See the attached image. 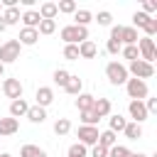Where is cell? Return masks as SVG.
Here are the masks:
<instances>
[{
	"label": "cell",
	"instance_id": "obj_1",
	"mask_svg": "<svg viewBox=\"0 0 157 157\" xmlns=\"http://www.w3.org/2000/svg\"><path fill=\"white\" fill-rule=\"evenodd\" d=\"M59 37L64 39V44H81L88 39V27H78V25H66L61 27Z\"/></svg>",
	"mask_w": 157,
	"mask_h": 157
},
{
	"label": "cell",
	"instance_id": "obj_2",
	"mask_svg": "<svg viewBox=\"0 0 157 157\" xmlns=\"http://www.w3.org/2000/svg\"><path fill=\"white\" fill-rule=\"evenodd\" d=\"M125 69H128V76L140 78V81H145V78H152V76H155V66H152V64H147V61H142V59L130 61Z\"/></svg>",
	"mask_w": 157,
	"mask_h": 157
},
{
	"label": "cell",
	"instance_id": "obj_3",
	"mask_svg": "<svg viewBox=\"0 0 157 157\" xmlns=\"http://www.w3.org/2000/svg\"><path fill=\"white\" fill-rule=\"evenodd\" d=\"M105 76H108V81H110L113 86H123V83L130 78L125 64H120V61H110V64L105 66Z\"/></svg>",
	"mask_w": 157,
	"mask_h": 157
},
{
	"label": "cell",
	"instance_id": "obj_4",
	"mask_svg": "<svg viewBox=\"0 0 157 157\" xmlns=\"http://www.w3.org/2000/svg\"><path fill=\"white\" fill-rule=\"evenodd\" d=\"M20 49H22V44H20L17 39L2 42V44H0V64H12V61H17V59H20Z\"/></svg>",
	"mask_w": 157,
	"mask_h": 157
},
{
	"label": "cell",
	"instance_id": "obj_5",
	"mask_svg": "<svg viewBox=\"0 0 157 157\" xmlns=\"http://www.w3.org/2000/svg\"><path fill=\"white\" fill-rule=\"evenodd\" d=\"M135 47H137V54H140L142 61L152 64V61L157 59V47H155V39H152V37H140Z\"/></svg>",
	"mask_w": 157,
	"mask_h": 157
},
{
	"label": "cell",
	"instance_id": "obj_6",
	"mask_svg": "<svg viewBox=\"0 0 157 157\" xmlns=\"http://www.w3.org/2000/svg\"><path fill=\"white\" fill-rule=\"evenodd\" d=\"M125 91H128L130 101H145V98L150 96L147 83L140 81V78H128V81H125Z\"/></svg>",
	"mask_w": 157,
	"mask_h": 157
},
{
	"label": "cell",
	"instance_id": "obj_7",
	"mask_svg": "<svg viewBox=\"0 0 157 157\" xmlns=\"http://www.w3.org/2000/svg\"><path fill=\"white\" fill-rule=\"evenodd\" d=\"M0 91L5 93V98H12V101L22 98V83H20V78H5L2 86H0Z\"/></svg>",
	"mask_w": 157,
	"mask_h": 157
},
{
	"label": "cell",
	"instance_id": "obj_8",
	"mask_svg": "<svg viewBox=\"0 0 157 157\" xmlns=\"http://www.w3.org/2000/svg\"><path fill=\"white\" fill-rule=\"evenodd\" d=\"M128 113H130L132 123H137V125H142L147 120V110H145V103L142 101H130L128 103Z\"/></svg>",
	"mask_w": 157,
	"mask_h": 157
},
{
	"label": "cell",
	"instance_id": "obj_9",
	"mask_svg": "<svg viewBox=\"0 0 157 157\" xmlns=\"http://www.w3.org/2000/svg\"><path fill=\"white\" fill-rule=\"evenodd\" d=\"M78 142L86 145V147H88V145L93 147V145L98 142V128H93V125H81V128H78Z\"/></svg>",
	"mask_w": 157,
	"mask_h": 157
},
{
	"label": "cell",
	"instance_id": "obj_10",
	"mask_svg": "<svg viewBox=\"0 0 157 157\" xmlns=\"http://www.w3.org/2000/svg\"><path fill=\"white\" fill-rule=\"evenodd\" d=\"M17 42H20L22 47H34V44L39 42V32H37V29H29V27H22Z\"/></svg>",
	"mask_w": 157,
	"mask_h": 157
},
{
	"label": "cell",
	"instance_id": "obj_11",
	"mask_svg": "<svg viewBox=\"0 0 157 157\" xmlns=\"http://www.w3.org/2000/svg\"><path fill=\"white\" fill-rule=\"evenodd\" d=\"M34 98H37V105H39V108H47V105L54 103V91H52L49 86H39L37 93H34Z\"/></svg>",
	"mask_w": 157,
	"mask_h": 157
},
{
	"label": "cell",
	"instance_id": "obj_12",
	"mask_svg": "<svg viewBox=\"0 0 157 157\" xmlns=\"http://www.w3.org/2000/svg\"><path fill=\"white\" fill-rule=\"evenodd\" d=\"M17 130H20V120H15V118H0V137L15 135Z\"/></svg>",
	"mask_w": 157,
	"mask_h": 157
},
{
	"label": "cell",
	"instance_id": "obj_13",
	"mask_svg": "<svg viewBox=\"0 0 157 157\" xmlns=\"http://www.w3.org/2000/svg\"><path fill=\"white\" fill-rule=\"evenodd\" d=\"M20 20H22V25H25V27H29V29H37V27H39V22H42V17H39V12H37V10H25V12L20 15Z\"/></svg>",
	"mask_w": 157,
	"mask_h": 157
},
{
	"label": "cell",
	"instance_id": "obj_14",
	"mask_svg": "<svg viewBox=\"0 0 157 157\" xmlns=\"http://www.w3.org/2000/svg\"><path fill=\"white\" fill-rule=\"evenodd\" d=\"M27 110H29V103L25 101V98H17V101H12L10 103V118H22V115H27Z\"/></svg>",
	"mask_w": 157,
	"mask_h": 157
},
{
	"label": "cell",
	"instance_id": "obj_15",
	"mask_svg": "<svg viewBox=\"0 0 157 157\" xmlns=\"http://www.w3.org/2000/svg\"><path fill=\"white\" fill-rule=\"evenodd\" d=\"M91 110H93L98 118H108V115H110V110H113V105H110V101H108V98H96Z\"/></svg>",
	"mask_w": 157,
	"mask_h": 157
},
{
	"label": "cell",
	"instance_id": "obj_16",
	"mask_svg": "<svg viewBox=\"0 0 157 157\" xmlns=\"http://www.w3.org/2000/svg\"><path fill=\"white\" fill-rule=\"evenodd\" d=\"M137 29L135 27H123L120 29V44L123 47H132V44H137Z\"/></svg>",
	"mask_w": 157,
	"mask_h": 157
},
{
	"label": "cell",
	"instance_id": "obj_17",
	"mask_svg": "<svg viewBox=\"0 0 157 157\" xmlns=\"http://www.w3.org/2000/svg\"><path fill=\"white\" fill-rule=\"evenodd\" d=\"M96 54H98V47H96V42L86 39V42H81V44H78V59H93Z\"/></svg>",
	"mask_w": 157,
	"mask_h": 157
},
{
	"label": "cell",
	"instance_id": "obj_18",
	"mask_svg": "<svg viewBox=\"0 0 157 157\" xmlns=\"http://www.w3.org/2000/svg\"><path fill=\"white\" fill-rule=\"evenodd\" d=\"M64 91L69 93V96H78V93H83V81L78 78V76H69V81H66V86H64Z\"/></svg>",
	"mask_w": 157,
	"mask_h": 157
},
{
	"label": "cell",
	"instance_id": "obj_19",
	"mask_svg": "<svg viewBox=\"0 0 157 157\" xmlns=\"http://www.w3.org/2000/svg\"><path fill=\"white\" fill-rule=\"evenodd\" d=\"M29 123H44L47 120V108H39V105H29V110H27V115H25Z\"/></svg>",
	"mask_w": 157,
	"mask_h": 157
},
{
	"label": "cell",
	"instance_id": "obj_20",
	"mask_svg": "<svg viewBox=\"0 0 157 157\" xmlns=\"http://www.w3.org/2000/svg\"><path fill=\"white\" fill-rule=\"evenodd\" d=\"M125 125H128V120H125L120 113H115V115H110V118H108V130H110V132H115V135H118V132H123V130H125Z\"/></svg>",
	"mask_w": 157,
	"mask_h": 157
},
{
	"label": "cell",
	"instance_id": "obj_21",
	"mask_svg": "<svg viewBox=\"0 0 157 157\" xmlns=\"http://www.w3.org/2000/svg\"><path fill=\"white\" fill-rule=\"evenodd\" d=\"M96 145H101V147L110 150L113 145H118V135H115V132H110V130H103V132H98V142H96Z\"/></svg>",
	"mask_w": 157,
	"mask_h": 157
},
{
	"label": "cell",
	"instance_id": "obj_22",
	"mask_svg": "<svg viewBox=\"0 0 157 157\" xmlns=\"http://www.w3.org/2000/svg\"><path fill=\"white\" fill-rule=\"evenodd\" d=\"M37 12H39V17H42V20H54V17L59 15V10H56V2H42Z\"/></svg>",
	"mask_w": 157,
	"mask_h": 157
},
{
	"label": "cell",
	"instance_id": "obj_23",
	"mask_svg": "<svg viewBox=\"0 0 157 157\" xmlns=\"http://www.w3.org/2000/svg\"><path fill=\"white\" fill-rule=\"evenodd\" d=\"M0 17H2L5 27H10V25H17V22H20V7H5Z\"/></svg>",
	"mask_w": 157,
	"mask_h": 157
},
{
	"label": "cell",
	"instance_id": "obj_24",
	"mask_svg": "<svg viewBox=\"0 0 157 157\" xmlns=\"http://www.w3.org/2000/svg\"><path fill=\"white\" fill-rule=\"evenodd\" d=\"M93 101H96V96H91V93H78V96H76V108H78V113L91 110V108H93Z\"/></svg>",
	"mask_w": 157,
	"mask_h": 157
},
{
	"label": "cell",
	"instance_id": "obj_25",
	"mask_svg": "<svg viewBox=\"0 0 157 157\" xmlns=\"http://www.w3.org/2000/svg\"><path fill=\"white\" fill-rule=\"evenodd\" d=\"M88 22H93V12H91V10H76V12H74V25L88 27Z\"/></svg>",
	"mask_w": 157,
	"mask_h": 157
},
{
	"label": "cell",
	"instance_id": "obj_26",
	"mask_svg": "<svg viewBox=\"0 0 157 157\" xmlns=\"http://www.w3.org/2000/svg\"><path fill=\"white\" fill-rule=\"evenodd\" d=\"M20 157H47V152L42 147H37V145H22Z\"/></svg>",
	"mask_w": 157,
	"mask_h": 157
},
{
	"label": "cell",
	"instance_id": "obj_27",
	"mask_svg": "<svg viewBox=\"0 0 157 157\" xmlns=\"http://www.w3.org/2000/svg\"><path fill=\"white\" fill-rule=\"evenodd\" d=\"M123 135H125L128 140H137V137H142V125H137V123H128L125 130H123Z\"/></svg>",
	"mask_w": 157,
	"mask_h": 157
},
{
	"label": "cell",
	"instance_id": "obj_28",
	"mask_svg": "<svg viewBox=\"0 0 157 157\" xmlns=\"http://www.w3.org/2000/svg\"><path fill=\"white\" fill-rule=\"evenodd\" d=\"M56 10L64 12V15H74V12L78 10V5H76L74 0H59V2H56Z\"/></svg>",
	"mask_w": 157,
	"mask_h": 157
},
{
	"label": "cell",
	"instance_id": "obj_29",
	"mask_svg": "<svg viewBox=\"0 0 157 157\" xmlns=\"http://www.w3.org/2000/svg\"><path fill=\"white\" fill-rule=\"evenodd\" d=\"M37 32L44 34V37H47V34H54V32H56V20H42L39 27H37Z\"/></svg>",
	"mask_w": 157,
	"mask_h": 157
},
{
	"label": "cell",
	"instance_id": "obj_30",
	"mask_svg": "<svg viewBox=\"0 0 157 157\" xmlns=\"http://www.w3.org/2000/svg\"><path fill=\"white\" fill-rule=\"evenodd\" d=\"M54 132L61 137V135H69L71 132V123H69V118H59L56 123H54Z\"/></svg>",
	"mask_w": 157,
	"mask_h": 157
},
{
	"label": "cell",
	"instance_id": "obj_31",
	"mask_svg": "<svg viewBox=\"0 0 157 157\" xmlns=\"http://www.w3.org/2000/svg\"><path fill=\"white\" fill-rule=\"evenodd\" d=\"M150 20H152V15H145V12H135V15H132V27H135V29H137V27H140V29H145Z\"/></svg>",
	"mask_w": 157,
	"mask_h": 157
},
{
	"label": "cell",
	"instance_id": "obj_32",
	"mask_svg": "<svg viewBox=\"0 0 157 157\" xmlns=\"http://www.w3.org/2000/svg\"><path fill=\"white\" fill-rule=\"evenodd\" d=\"M64 59L66 61H76L78 59V44H64Z\"/></svg>",
	"mask_w": 157,
	"mask_h": 157
},
{
	"label": "cell",
	"instance_id": "obj_33",
	"mask_svg": "<svg viewBox=\"0 0 157 157\" xmlns=\"http://www.w3.org/2000/svg\"><path fill=\"white\" fill-rule=\"evenodd\" d=\"M69 76H71V74H69L66 69H56L52 78H54V83H56V86H61V88H64V86H66V81H69Z\"/></svg>",
	"mask_w": 157,
	"mask_h": 157
},
{
	"label": "cell",
	"instance_id": "obj_34",
	"mask_svg": "<svg viewBox=\"0 0 157 157\" xmlns=\"http://www.w3.org/2000/svg\"><path fill=\"white\" fill-rule=\"evenodd\" d=\"M78 115H81V123H83V125H93V128H96L98 120H101L93 110H83V113H78Z\"/></svg>",
	"mask_w": 157,
	"mask_h": 157
},
{
	"label": "cell",
	"instance_id": "obj_35",
	"mask_svg": "<svg viewBox=\"0 0 157 157\" xmlns=\"http://www.w3.org/2000/svg\"><path fill=\"white\" fill-rule=\"evenodd\" d=\"M93 20H96V22H98L101 27H110V22H113V15H110L108 10H101V12H98V15L93 17Z\"/></svg>",
	"mask_w": 157,
	"mask_h": 157
},
{
	"label": "cell",
	"instance_id": "obj_36",
	"mask_svg": "<svg viewBox=\"0 0 157 157\" xmlns=\"http://www.w3.org/2000/svg\"><path fill=\"white\" fill-rule=\"evenodd\" d=\"M88 155V150H86V145H81V142H74L71 147H69V157H86Z\"/></svg>",
	"mask_w": 157,
	"mask_h": 157
},
{
	"label": "cell",
	"instance_id": "obj_37",
	"mask_svg": "<svg viewBox=\"0 0 157 157\" xmlns=\"http://www.w3.org/2000/svg\"><path fill=\"white\" fill-rule=\"evenodd\" d=\"M128 155H130V150L125 145H113L108 150V157H128Z\"/></svg>",
	"mask_w": 157,
	"mask_h": 157
},
{
	"label": "cell",
	"instance_id": "obj_38",
	"mask_svg": "<svg viewBox=\"0 0 157 157\" xmlns=\"http://www.w3.org/2000/svg\"><path fill=\"white\" fill-rule=\"evenodd\" d=\"M120 54L128 59V61H135V59H140V54H137V47L132 44V47H123L120 49Z\"/></svg>",
	"mask_w": 157,
	"mask_h": 157
},
{
	"label": "cell",
	"instance_id": "obj_39",
	"mask_svg": "<svg viewBox=\"0 0 157 157\" xmlns=\"http://www.w3.org/2000/svg\"><path fill=\"white\" fill-rule=\"evenodd\" d=\"M120 49H123V44H120V42L108 39V44H105V52H108V54H120Z\"/></svg>",
	"mask_w": 157,
	"mask_h": 157
},
{
	"label": "cell",
	"instance_id": "obj_40",
	"mask_svg": "<svg viewBox=\"0 0 157 157\" xmlns=\"http://www.w3.org/2000/svg\"><path fill=\"white\" fill-rule=\"evenodd\" d=\"M142 103H145V110H147V115L157 110V98H145Z\"/></svg>",
	"mask_w": 157,
	"mask_h": 157
},
{
	"label": "cell",
	"instance_id": "obj_41",
	"mask_svg": "<svg viewBox=\"0 0 157 157\" xmlns=\"http://www.w3.org/2000/svg\"><path fill=\"white\" fill-rule=\"evenodd\" d=\"M91 157H108V150H105V147H101V145H93Z\"/></svg>",
	"mask_w": 157,
	"mask_h": 157
},
{
	"label": "cell",
	"instance_id": "obj_42",
	"mask_svg": "<svg viewBox=\"0 0 157 157\" xmlns=\"http://www.w3.org/2000/svg\"><path fill=\"white\" fill-rule=\"evenodd\" d=\"M155 10H157V2H152V0H145V2H142V12H145V15H150V12H155Z\"/></svg>",
	"mask_w": 157,
	"mask_h": 157
},
{
	"label": "cell",
	"instance_id": "obj_43",
	"mask_svg": "<svg viewBox=\"0 0 157 157\" xmlns=\"http://www.w3.org/2000/svg\"><path fill=\"white\" fill-rule=\"evenodd\" d=\"M5 29H7V27H5V22H2V17H0V34H2Z\"/></svg>",
	"mask_w": 157,
	"mask_h": 157
},
{
	"label": "cell",
	"instance_id": "obj_44",
	"mask_svg": "<svg viewBox=\"0 0 157 157\" xmlns=\"http://www.w3.org/2000/svg\"><path fill=\"white\" fill-rule=\"evenodd\" d=\"M2 74H5V64H0V76H2Z\"/></svg>",
	"mask_w": 157,
	"mask_h": 157
},
{
	"label": "cell",
	"instance_id": "obj_45",
	"mask_svg": "<svg viewBox=\"0 0 157 157\" xmlns=\"http://www.w3.org/2000/svg\"><path fill=\"white\" fill-rule=\"evenodd\" d=\"M0 157H12V155L10 152H0Z\"/></svg>",
	"mask_w": 157,
	"mask_h": 157
},
{
	"label": "cell",
	"instance_id": "obj_46",
	"mask_svg": "<svg viewBox=\"0 0 157 157\" xmlns=\"http://www.w3.org/2000/svg\"><path fill=\"white\" fill-rule=\"evenodd\" d=\"M135 157H147V155H142V152H135Z\"/></svg>",
	"mask_w": 157,
	"mask_h": 157
},
{
	"label": "cell",
	"instance_id": "obj_47",
	"mask_svg": "<svg viewBox=\"0 0 157 157\" xmlns=\"http://www.w3.org/2000/svg\"><path fill=\"white\" fill-rule=\"evenodd\" d=\"M128 157H135V152H130V155H128Z\"/></svg>",
	"mask_w": 157,
	"mask_h": 157
},
{
	"label": "cell",
	"instance_id": "obj_48",
	"mask_svg": "<svg viewBox=\"0 0 157 157\" xmlns=\"http://www.w3.org/2000/svg\"><path fill=\"white\" fill-rule=\"evenodd\" d=\"M0 10H2V5H0Z\"/></svg>",
	"mask_w": 157,
	"mask_h": 157
}]
</instances>
